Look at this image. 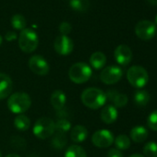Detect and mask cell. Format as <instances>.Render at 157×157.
I'll return each instance as SVG.
<instances>
[{"mask_svg":"<svg viewBox=\"0 0 157 157\" xmlns=\"http://www.w3.org/2000/svg\"><path fill=\"white\" fill-rule=\"evenodd\" d=\"M81 100L86 107L94 110L103 107L107 101L105 93L95 87L85 89L82 93Z\"/></svg>","mask_w":157,"mask_h":157,"instance_id":"6da1fadb","label":"cell"},{"mask_svg":"<svg viewBox=\"0 0 157 157\" xmlns=\"http://www.w3.org/2000/svg\"><path fill=\"white\" fill-rule=\"evenodd\" d=\"M32 105L31 96L26 93H15L9 97L8 107L13 113L21 115L26 112Z\"/></svg>","mask_w":157,"mask_h":157,"instance_id":"7a4b0ae2","label":"cell"},{"mask_svg":"<svg viewBox=\"0 0 157 157\" xmlns=\"http://www.w3.org/2000/svg\"><path fill=\"white\" fill-rule=\"evenodd\" d=\"M93 74L91 67L84 62H78L73 64L68 70L70 81L76 84H82L87 82Z\"/></svg>","mask_w":157,"mask_h":157,"instance_id":"3957f363","label":"cell"},{"mask_svg":"<svg viewBox=\"0 0 157 157\" xmlns=\"http://www.w3.org/2000/svg\"><path fill=\"white\" fill-rule=\"evenodd\" d=\"M39 44V38L37 33L30 28L22 30L19 36V46L26 54L33 53L36 50Z\"/></svg>","mask_w":157,"mask_h":157,"instance_id":"277c9868","label":"cell"},{"mask_svg":"<svg viewBox=\"0 0 157 157\" xmlns=\"http://www.w3.org/2000/svg\"><path fill=\"white\" fill-rule=\"evenodd\" d=\"M33 132L34 136L41 140H45L53 136L56 132V122L50 117H40L36 120Z\"/></svg>","mask_w":157,"mask_h":157,"instance_id":"5b68a950","label":"cell"},{"mask_svg":"<svg viewBox=\"0 0 157 157\" xmlns=\"http://www.w3.org/2000/svg\"><path fill=\"white\" fill-rule=\"evenodd\" d=\"M127 78L134 88L141 89L148 83L149 75L147 70L141 66H132L128 69Z\"/></svg>","mask_w":157,"mask_h":157,"instance_id":"8992f818","label":"cell"},{"mask_svg":"<svg viewBox=\"0 0 157 157\" xmlns=\"http://www.w3.org/2000/svg\"><path fill=\"white\" fill-rule=\"evenodd\" d=\"M156 33V25L150 21L143 20L139 21L135 26V33L140 40L149 41L153 38Z\"/></svg>","mask_w":157,"mask_h":157,"instance_id":"52a82bcc","label":"cell"},{"mask_svg":"<svg viewBox=\"0 0 157 157\" xmlns=\"http://www.w3.org/2000/svg\"><path fill=\"white\" fill-rule=\"evenodd\" d=\"M123 76V70L121 67L117 66H108L105 67L101 74H100V78L102 82L107 85H112L116 84L118 82Z\"/></svg>","mask_w":157,"mask_h":157,"instance_id":"ba28073f","label":"cell"},{"mask_svg":"<svg viewBox=\"0 0 157 157\" xmlns=\"http://www.w3.org/2000/svg\"><path fill=\"white\" fill-rule=\"evenodd\" d=\"M30 69L38 76H45L48 74L50 67L44 57L39 55H35L30 57L28 62Z\"/></svg>","mask_w":157,"mask_h":157,"instance_id":"9c48e42d","label":"cell"},{"mask_svg":"<svg viewBox=\"0 0 157 157\" xmlns=\"http://www.w3.org/2000/svg\"><path fill=\"white\" fill-rule=\"evenodd\" d=\"M114 135L108 129H99L92 136V142L98 148H107L114 143Z\"/></svg>","mask_w":157,"mask_h":157,"instance_id":"30bf717a","label":"cell"},{"mask_svg":"<svg viewBox=\"0 0 157 157\" xmlns=\"http://www.w3.org/2000/svg\"><path fill=\"white\" fill-rule=\"evenodd\" d=\"M54 48L60 56H67L71 54L74 49L73 41L67 35H59L54 42Z\"/></svg>","mask_w":157,"mask_h":157,"instance_id":"8fae6325","label":"cell"},{"mask_svg":"<svg viewBox=\"0 0 157 157\" xmlns=\"http://www.w3.org/2000/svg\"><path fill=\"white\" fill-rule=\"evenodd\" d=\"M114 56L116 61L121 66H127L130 63L132 59V51L126 44L118 45L114 52Z\"/></svg>","mask_w":157,"mask_h":157,"instance_id":"7c38bea8","label":"cell"},{"mask_svg":"<svg viewBox=\"0 0 157 157\" xmlns=\"http://www.w3.org/2000/svg\"><path fill=\"white\" fill-rule=\"evenodd\" d=\"M13 90V82L11 78L0 72V100H4L9 97Z\"/></svg>","mask_w":157,"mask_h":157,"instance_id":"4fadbf2b","label":"cell"},{"mask_svg":"<svg viewBox=\"0 0 157 157\" xmlns=\"http://www.w3.org/2000/svg\"><path fill=\"white\" fill-rule=\"evenodd\" d=\"M106 95V99H108L109 101H111L114 104V106L117 107H124L127 105L128 102V98L126 94H120L115 90H109L108 92L105 93Z\"/></svg>","mask_w":157,"mask_h":157,"instance_id":"5bb4252c","label":"cell"},{"mask_svg":"<svg viewBox=\"0 0 157 157\" xmlns=\"http://www.w3.org/2000/svg\"><path fill=\"white\" fill-rule=\"evenodd\" d=\"M50 102L52 106L56 111H61L66 105L67 103V96L65 93L61 90H56L52 93L50 97Z\"/></svg>","mask_w":157,"mask_h":157,"instance_id":"9a60e30c","label":"cell"},{"mask_svg":"<svg viewBox=\"0 0 157 157\" xmlns=\"http://www.w3.org/2000/svg\"><path fill=\"white\" fill-rule=\"evenodd\" d=\"M88 137V129L82 125H76L70 130V139L75 143H82Z\"/></svg>","mask_w":157,"mask_h":157,"instance_id":"2e32d148","label":"cell"},{"mask_svg":"<svg viewBox=\"0 0 157 157\" xmlns=\"http://www.w3.org/2000/svg\"><path fill=\"white\" fill-rule=\"evenodd\" d=\"M117 117H118L117 109L112 105H105L101 112V119L105 124H112L116 122Z\"/></svg>","mask_w":157,"mask_h":157,"instance_id":"e0dca14e","label":"cell"},{"mask_svg":"<svg viewBox=\"0 0 157 157\" xmlns=\"http://www.w3.org/2000/svg\"><path fill=\"white\" fill-rule=\"evenodd\" d=\"M148 130L143 126H135L130 130V138L136 143H140L148 138Z\"/></svg>","mask_w":157,"mask_h":157,"instance_id":"ac0fdd59","label":"cell"},{"mask_svg":"<svg viewBox=\"0 0 157 157\" xmlns=\"http://www.w3.org/2000/svg\"><path fill=\"white\" fill-rule=\"evenodd\" d=\"M106 63V56L102 52H94L90 56V64L95 69H101Z\"/></svg>","mask_w":157,"mask_h":157,"instance_id":"d6986e66","label":"cell"},{"mask_svg":"<svg viewBox=\"0 0 157 157\" xmlns=\"http://www.w3.org/2000/svg\"><path fill=\"white\" fill-rule=\"evenodd\" d=\"M133 100L136 105L140 106V107L146 106L150 101V94L145 90H138L134 94Z\"/></svg>","mask_w":157,"mask_h":157,"instance_id":"ffe728a7","label":"cell"},{"mask_svg":"<svg viewBox=\"0 0 157 157\" xmlns=\"http://www.w3.org/2000/svg\"><path fill=\"white\" fill-rule=\"evenodd\" d=\"M14 126L20 131H26L31 127V120L23 114L18 115L14 119Z\"/></svg>","mask_w":157,"mask_h":157,"instance_id":"44dd1931","label":"cell"},{"mask_svg":"<svg viewBox=\"0 0 157 157\" xmlns=\"http://www.w3.org/2000/svg\"><path fill=\"white\" fill-rule=\"evenodd\" d=\"M65 157H87V153L82 146L74 144L66 150Z\"/></svg>","mask_w":157,"mask_h":157,"instance_id":"7402d4cb","label":"cell"},{"mask_svg":"<svg viewBox=\"0 0 157 157\" xmlns=\"http://www.w3.org/2000/svg\"><path fill=\"white\" fill-rule=\"evenodd\" d=\"M69 5L72 10L78 12H85L90 8L89 0H70Z\"/></svg>","mask_w":157,"mask_h":157,"instance_id":"603a6c76","label":"cell"},{"mask_svg":"<svg viewBox=\"0 0 157 157\" xmlns=\"http://www.w3.org/2000/svg\"><path fill=\"white\" fill-rule=\"evenodd\" d=\"M114 143L119 151L128 150L130 147V139L125 134H120L114 140Z\"/></svg>","mask_w":157,"mask_h":157,"instance_id":"cb8c5ba5","label":"cell"},{"mask_svg":"<svg viewBox=\"0 0 157 157\" xmlns=\"http://www.w3.org/2000/svg\"><path fill=\"white\" fill-rule=\"evenodd\" d=\"M52 145L53 147H55L57 150H61L65 147L66 143H67V139H66V135L62 134V133H58L56 132L53 139H52Z\"/></svg>","mask_w":157,"mask_h":157,"instance_id":"d4e9b609","label":"cell"},{"mask_svg":"<svg viewBox=\"0 0 157 157\" xmlns=\"http://www.w3.org/2000/svg\"><path fill=\"white\" fill-rule=\"evenodd\" d=\"M11 25L15 30H19L21 32L26 27V20L22 15H14L11 18Z\"/></svg>","mask_w":157,"mask_h":157,"instance_id":"484cf974","label":"cell"},{"mask_svg":"<svg viewBox=\"0 0 157 157\" xmlns=\"http://www.w3.org/2000/svg\"><path fill=\"white\" fill-rule=\"evenodd\" d=\"M144 157H157V143L155 141H149L143 147Z\"/></svg>","mask_w":157,"mask_h":157,"instance_id":"4316f807","label":"cell"},{"mask_svg":"<svg viewBox=\"0 0 157 157\" xmlns=\"http://www.w3.org/2000/svg\"><path fill=\"white\" fill-rule=\"evenodd\" d=\"M71 128V124L67 118H59L56 123V131L65 134Z\"/></svg>","mask_w":157,"mask_h":157,"instance_id":"83f0119b","label":"cell"},{"mask_svg":"<svg viewBox=\"0 0 157 157\" xmlns=\"http://www.w3.org/2000/svg\"><path fill=\"white\" fill-rule=\"evenodd\" d=\"M148 127L154 131H157V110L151 112L147 118Z\"/></svg>","mask_w":157,"mask_h":157,"instance_id":"f1b7e54d","label":"cell"},{"mask_svg":"<svg viewBox=\"0 0 157 157\" xmlns=\"http://www.w3.org/2000/svg\"><path fill=\"white\" fill-rule=\"evenodd\" d=\"M71 29H72V27H71L70 23H68L67 21H64V22L60 23V25H59V31L62 33V35L67 36V34L71 32Z\"/></svg>","mask_w":157,"mask_h":157,"instance_id":"f546056e","label":"cell"},{"mask_svg":"<svg viewBox=\"0 0 157 157\" xmlns=\"http://www.w3.org/2000/svg\"><path fill=\"white\" fill-rule=\"evenodd\" d=\"M14 139H15V140H11V142H12V143L15 142V146H16L17 148H19L20 150L25 148L26 142H25V140H24V139H21V138H20V137H15Z\"/></svg>","mask_w":157,"mask_h":157,"instance_id":"4dcf8cb0","label":"cell"},{"mask_svg":"<svg viewBox=\"0 0 157 157\" xmlns=\"http://www.w3.org/2000/svg\"><path fill=\"white\" fill-rule=\"evenodd\" d=\"M107 157H124L123 153L121 152V151H119L118 149H110L107 152Z\"/></svg>","mask_w":157,"mask_h":157,"instance_id":"1f68e13d","label":"cell"},{"mask_svg":"<svg viewBox=\"0 0 157 157\" xmlns=\"http://www.w3.org/2000/svg\"><path fill=\"white\" fill-rule=\"evenodd\" d=\"M5 39L9 42H11V41H14L17 39V33L15 32H8L6 33V36H5Z\"/></svg>","mask_w":157,"mask_h":157,"instance_id":"d6a6232c","label":"cell"},{"mask_svg":"<svg viewBox=\"0 0 157 157\" xmlns=\"http://www.w3.org/2000/svg\"><path fill=\"white\" fill-rule=\"evenodd\" d=\"M148 2L153 6H157V0H148Z\"/></svg>","mask_w":157,"mask_h":157,"instance_id":"836d02e7","label":"cell"},{"mask_svg":"<svg viewBox=\"0 0 157 157\" xmlns=\"http://www.w3.org/2000/svg\"><path fill=\"white\" fill-rule=\"evenodd\" d=\"M6 157H21L19 154H16V153H10V154H8Z\"/></svg>","mask_w":157,"mask_h":157,"instance_id":"e575fe53","label":"cell"},{"mask_svg":"<svg viewBox=\"0 0 157 157\" xmlns=\"http://www.w3.org/2000/svg\"><path fill=\"white\" fill-rule=\"evenodd\" d=\"M129 157H144V155H142V154H140V153H134V154L130 155Z\"/></svg>","mask_w":157,"mask_h":157,"instance_id":"d590c367","label":"cell"},{"mask_svg":"<svg viewBox=\"0 0 157 157\" xmlns=\"http://www.w3.org/2000/svg\"><path fill=\"white\" fill-rule=\"evenodd\" d=\"M2 41H3V38L1 35H0V46H1V44H2Z\"/></svg>","mask_w":157,"mask_h":157,"instance_id":"8d00e7d4","label":"cell"},{"mask_svg":"<svg viewBox=\"0 0 157 157\" xmlns=\"http://www.w3.org/2000/svg\"><path fill=\"white\" fill-rule=\"evenodd\" d=\"M155 25H157V16L155 17V23H154Z\"/></svg>","mask_w":157,"mask_h":157,"instance_id":"74e56055","label":"cell"},{"mask_svg":"<svg viewBox=\"0 0 157 157\" xmlns=\"http://www.w3.org/2000/svg\"><path fill=\"white\" fill-rule=\"evenodd\" d=\"M0 157H2V152H1V151H0Z\"/></svg>","mask_w":157,"mask_h":157,"instance_id":"f35d334b","label":"cell"}]
</instances>
